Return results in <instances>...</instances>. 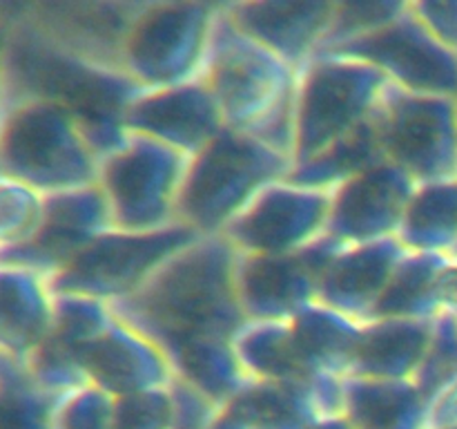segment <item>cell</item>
I'll list each match as a JSON object with an SVG mask.
<instances>
[{
	"label": "cell",
	"instance_id": "1",
	"mask_svg": "<svg viewBox=\"0 0 457 429\" xmlns=\"http://www.w3.org/2000/svg\"><path fill=\"white\" fill-rule=\"evenodd\" d=\"M239 253L226 237H196L114 313L165 353L195 340H235L245 324L237 298Z\"/></svg>",
	"mask_w": 457,
	"mask_h": 429
},
{
	"label": "cell",
	"instance_id": "2",
	"mask_svg": "<svg viewBox=\"0 0 457 429\" xmlns=\"http://www.w3.org/2000/svg\"><path fill=\"white\" fill-rule=\"evenodd\" d=\"M141 89L114 67L96 65L45 38L13 16L7 43V94L38 97L65 107L98 159L128 139L125 114Z\"/></svg>",
	"mask_w": 457,
	"mask_h": 429
},
{
	"label": "cell",
	"instance_id": "3",
	"mask_svg": "<svg viewBox=\"0 0 457 429\" xmlns=\"http://www.w3.org/2000/svg\"><path fill=\"white\" fill-rule=\"evenodd\" d=\"M201 80L228 130L250 134L293 159L299 72L250 38L219 4Z\"/></svg>",
	"mask_w": 457,
	"mask_h": 429
},
{
	"label": "cell",
	"instance_id": "4",
	"mask_svg": "<svg viewBox=\"0 0 457 429\" xmlns=\"http://www.w3.org/2000/svg\"><path fill=\"white\" fill-rule=\"evenodd\" d=\"M98 168L101 159L65 107L7 94L0 114V172L54 195L94 186Z\"/></svg>",
	"mask_w": 457,
	"mask_h": 429
},
{
	"label": "cell",
	"instance_id": "5",
	"mask_svg": "<svg viewBox=\"0 0 457 429\" xmlns=\"http://www.w3.org/2000/svg\"><path fill=\"white\" fill-rule=\"evenodd\" d=\"M290 168V156L226 128L187 161L179 223L199 237L223 235L237 214L263 188L288 177Z\"/></svg>",
	"mask_w": 457,
	"mask_h": 429
},
{
	"label": "cell",
	"instance_id": "6",
	"mask_svg": "<svg viewBox=\"0 0 457 429\" xmlns=\"http://www.w3.org/2000/svg\"><path fill=\"white\" fill-rule=\"evenodd\" d=\"M388 80L369 63L321 52L299 72L293 164L320 155L375 119Z\"/></svg>",
	"mask_w": 457,
	"mask_h": 429
},
{
	"label": "cell",
	"instance_id": "7",
	"mask_svg": "<svg viewBox=\"0 0 457 429\" xmlns=\"http://www.w3.org/2000/svg\"><path fill=\"white\" fill-rule=\"evenodd\" d=\"M219 4L141 3L120 52V70L138 89H159L201 76Z\"/></svg>",
	"mask_w": 457,
	"mask_h": 429
},
{
	"label": "cell",
	"instance_id": "8",
	"mask_svg": "<svg viewBox=\"0 0 457 429\" xmlns=\"http://www.w3.org/2000/svg\"><path fill=\"white\" fill-rule=\"evenodd\" d=\"M187 156L152 139L128 134L101 159L98 188L110 206L114 228L152 232L179 223V199Z\"/></svg>",
	"mask_w": 457,
	"mask_h": 429
},
{
	"label": "cell",
	"instance_id": "9",
	"mask_svg": "<svg viewBox=\"0 0 457 429\" xmlns=\"http://www.w3.org/2000/svg\"><path fill=\"white\" fill-rule=\"evenodd\" d=\"M190 228L134 232L112 228L52 277L54 293H79L119 304L137 293L174 253L196 240Z\"/></svg>",
	"mask_w": 457,
	"mask_h": 429
},
{
	"label": "cell",
	"instance_id": "10",
	"mask_svg": "<svg viewBox=\"0 0 457 429\" xmlns=\"http://www.w3.org/2000/svg\"><path fill=\"white\" fill-rule=\"evenodd\" d=\"M384 159L415 183L457 177V101L388 85L375 114Z\"/></svg>",
	"mask_w": 457,
	"mask_h": 429
},
{
	"label": "cell",
	"instance_id": "11",
	"mask_svg": "<svg viewBox=\"0 0 457 429\" xmlns=\"http://www.w3.org/2000/svg\"><path fill=\"white\" fill-rule=\"evenodd\" d=\"M333 54L369 63L393 88L457 101V54L415 16L411 3L391 22Z\"/></svg>",
	"mask_w": 457,
	"mask_h": 429
},
{
	"label": "cell",
	"instance_id": "12",
	"mask_svg": "<svg viewBox=\"0 0 457 429\" xmlns=\"http://www.w3.org/2000/svg\"><path fill=\"white\" fill-rule=\"evenodd\" d=\"M330 192L279 179L263 188L221 237L239 255H293L326 235Z\"/></svg>",
	"mask_w": 457,
	"mask_h": 429
},
{
	"label": "cell",
	"instance_id": "13",
	"mask_svg": "<svg viewBox=\"0 0 457 429\" xmlns=\"http://www.w3.org/2000/svg\"><path fill=\"white\" fill-rule=\"evenodd\" d=\"M337 248L324 235L293 255H239L237 298L245 322H290L315 304L321 273Z\"/></svg>",
	"mask_w": 457,
	"mask_h": 429
},
{
	"label": "cell",
	"instance_id": "14",
	"mask_svg": "<svg viewBox=\"0 0 457 429\" xmlns=\"http://www.w3.org/2000/svg\"><path fill=\"white\" fill-rule=\"evenodd\" d=\"M418 183L391 161H379L330 190L326 235L342 246L393 240Z\"/></svg>",
	"mask_w": 457,
	"mask_h": 429
},
{
	"label": "cell",
	"instance_id": "15",
	"mask_svg": "<svg viewBox=\"0 0 457 429\" xmlns=\"http://www.w3.org/2000/svg\"><path fill=\"white\" fill-rule=\"evenodd\" d=\"M110 206L98 183L74 190L54 192L45 199V214L29 244L3 253L0 262L18 264L52 280L80 250L103 232L112 231Z\"/></svg>",
	"mask_w": 457,
	"mask_h": 429
},
{
	"label": "cell",
	"instance_id": "16",
	"mask_svg": "<svg viewBox=\"0 0 457 429\" xmlns=\"http://www.w3.org/2000/svg\"><path fill=\"white\" fill-rule=\"evenodd\" d=\"M125 128L190 159L212 143L226 123L208 85L195 79L172 88L141 89L129 103Z\"/></svg>",
	"mask_w": 457,
	"mask_h": 429
},
{
	"label": "cell",
	"instance_id": "17",
	"mask_svg": "<svg viewBox=\"0 0 457 429\" xmlns=\"http://www.w3.org/2000/svg\"><path fill=\"white\" fill-rule=\"evenodd\" d=\"M138 7L141 3H45L22 9L18 18L58 47L120 70L125 36Z\"/></svg>",
	"mask_w": 457,
	"mask_h": 429
},
{
	"label": "cell",
	"instance_id": "18",
	"mask_svg": "<svg viewBox=\"0 0 457 429\" xmlns=\"http://www.w3.org/2000/svg\"><path fill=\"white\" fill-rule=\"evenodd\" d=\"M223 7L244 34L302 72L324 47L335 3L254 0V3H228Z\"/></svg>",
	"mask_w": 457,
	"mask_h": 429
},
{
	"label": "cell",
	"instance_id": "19",
	"mask_svg": "<svg viewBox=\"0 0 457 429\" xmlns=\"http://www.w3.org/2000/svg\"><path fill=\"white\" fill-rule=\"evenodd\" d=\"M404 253L397 237L370 244H339L320 277L317 302L360 322L373 320Z\"/></svg>",
	"mask_w": 457,
	"mask_h": 429
},
{
	"label": "cell",
	"instance_id": "20",
	"mask_svg": "<svg viewBox=\"0 0 457 429\" xmlns=\"http://www.w3.org/2000/svg\"><path fill=\"white\" fill-rule=\"evenodd\" d=\"M85 371L89 383L114 398L165 389L174 380L168 353L119 315L87 351Z\"/></svg>",
	"mask_w": 457,
	"mask_h": 429
},
{
	"label": "cell",
	"instance_id": "21",
	"mask_svg": "<svg viewBox=\"0 0 457 429\" xmlns=\"http://www.w3.org/2000/svg\"><path fill=\"white\" fill-rule=\"evenodd\" d=\"M54 299L43 273L0 262V356L16 365L29 360L52 331Z\"/></svg>",
	"mask_w": 457,
	"mask_h": 429
},
{
	"label": "cell",
	"instance_id": "22",
	"mask_svg": "<svg viewBox=\"0 0 457 429\" xmlns=\"http://www.w3.org/2000/svg\"><path fill=\"white\" fill-rule=\"evenodd\" d=\"M433 335V320L375 317L364 322L348 378L415 380Z\"/></svg>",
	"mask_w": 457,
	"mask_h": 429
},
{
	"label": "cell",
	"instance_id": "23",
	"mask_svg": "<svg viewBox=\"0 0 457 429\" xmlns=\"http://www.w3.org/2000/svg\"><path fill=\"white\" fill-rule=\"evenodd\" d=\"M342 416L353 429H428L431 400L415 380L346 378Z\"/></svg>",
	"mask_w": 457,
	"mask_h": 429
},
{
	"label": "cell",
	"instance_id": "24",
	"mask_svg": "<svg viewBox=\"0 0 457 429\" xmlns=\"http://www.w3.org/2000/svg\"><path fill=\"white\" fill-rule=\"evenodd\" d=\"M361 326L364 322L321 302L311 304L290 320L299 356L312 378L315 375H337V378L351 375Z\"/></svg>",
	"mask_w": 457,
	"mask_h": 429
},
{
	"label": "cell",
	"instance_id": "25",
	"mask_svg": "<svg viewBox=\"0 0 457 429\" xmlns=\"http://www.w3.org/2000/svg\"><path fill=\"white\" fill-rule=\"evenodd\" d=\"M315 380L311 383L250 380L223 409L239 420L245 429H315L321 420H326L317 402Z\"/></svg>",
	"mask_w": 457,
	"mask_h": 429
},
{
	"label": "cell",
	"instance_id": "26",
	"mask_svg": "<svg viewBox=\"0 0 457 429\" xmlns=\"http://www.w3.org/2000/svg\"><path fill=\"white\" fill-rule=\"evenodd\" d=\"M397 241L409 253L457 255V177L418 183L402 217Z\"/></svg>",
	"mask_w": 457,
	"mask_h": 429
},
{
	"label": "cell",
	"instance_id": "27",
	"mask_svg": "<svg viewBox=\"0 0 457 429\" xmlns=\"http://www.w3.org/2000/svg\"><path fill=\"white\" fill-rule=\"evenodd\" d=\"M241 366L259 383H311L290 322H245L232 340Z\"/></svg>",
	"mask_w": 457,
	"mask_h": 429
},
{
	"label": "cell",
	"instance_id": "28",
	"mask_svg": "<svg viewBox=\"0 0 457 429\" xmlns=\"http://www.w3.org/2000/svg\"><path fill=\"white\" fill-rule=\"evenodd\" d=\"M168 358L174 378L195 387L219 407H226L250 383L232 340H195L170 351Z\"/></svg>",
	"mask_w": 457,
	"mask_h": 429
},
{
	"label": "cell",
	"instance_id": "29",
	"mask_svg": "<svg viewBox=\"0 0 457 429\" xmlns=\"http://www.w3.org/2000/svg\"><path fill=\"white\" fill-rule=\"evenodd\" d=\"M449 257L409 253L397 264L384 290L375 317H404V320H436L440 315L437 282ZM373 317V320H375Z\"/></svg>",
	"mask_w": 457,
	"mask_h": 429
},
{
	"label": "cell",
	"instance_id": "30",
	"mask_svg": "<svg viewBox=\"0 0 457 429\" xmlns=\"http://www.w3.org/2000/svg\"><path fill=\"white\" fill-rule=\"evenodd\" d=\"M379 161H384V155L373 119L353 134L321 150L320 155L293 164L288 179L302 183V186L330 192Z\"/></svg>",
	"mask_w": 457,
	"mask_h": 429
},
{
	"label": "cell",
	"instance_id": "31",
	"mask_svg": "<svg viewBox=\"0 0 457 429\" xmlns=\"http://www.w3.org/2000/svg\"><path fill=\"white\" fill-rule=\"evenodd\" d=\"M114 307L103 299L79 293H56L47 340L85 365L87 351L114 324Z\"/></svg>",
	"mask_w": 457,
	"mask_h": 429
},
{
	"label": "cell",
	"instance_id": "32",
	"mask_svg": "<svg viewBox=\"0 0 457 429\" xmlns=\"http://www.w3.org/2000/svg\"><path fill=\"white\" fill-rule=\"evenodd\" d=\"M56 398L45 393L25 366L12 365L0 378V429H54Z\"/></svg>",
	"mask_w": 457,
	"mask_h": 429
},
{
	"label": "cell",
	"instance_id": "33",
	"mask_svg": "<svg viewBox=\"0 0 457 429\" xmlns=\"http://www.w3.org/2000/svg\"><path fill=\"white\" fill-rule=\"evenodd\" d=\"M45 199L47 195L29 183L0 172V244L4 253L34 240L43 223Z\"/></svg>",
	"mask_w": 457,
	"mask_h": 429
},
{
	"label": "cell",
	"instance_id": "34",
	"mask_svg": "<svg viewBox=\"0 0 457 429\" xmlns=\"http://www.w3.org/2000/svg\"><path fill=\"white\" fill-rule=\"evenodd\" d=\"M406 3H335L333 18H330L328 34H326L321 52H337L375 29L391 22L404 9ZM320 52V54H321Z\"/></svg>",
	"mask_w": 457,
	"mask_h": 429
},
{
	"label": "cell",
	"instance_id": "35",
	"mask_svg": "<svg viewBox=\"0 0 457 429\" xmlns=\"http://www.w3.org/2000/svg\"><path fill=\"white\" fill-rule=\"evenodd\" d=\"M457 380V324L440 313L433 320V335L427 358L415 375V384L428 400H436L451 383Z\"/></svg>",
	"mask_w": 457,
	"mask_h": 429
},
{
	"label": "cell",
	"instance_id": "36",
	"mask_svg": "<svg viewBox=\"0 0 457 429\" xmlns=\"http://www.w3.org/2000/svg\"><path fill=\"white\" fill-rule=\"evenodd\" d=\"M116 398L87 383L65 393L54 407V429H114Z\"/></svg>",
	"mask_w": 457,
	"mask_h": 429
},
{
	"label": "cell",
	"instance_id": "37",
	"mask_svg": "<svg viewBox=\"0 0 457 429\" xmlns=\"http://www.w3.org/2000/svg\"><path fill=\"white\" fill-rule=\"evenodd\" d=\"M114 429H172L170 387L116 398Z\"/></svg>",
	"mask_w": 457,
	"mask_h": 429
},
{
	"label": "cell",
	"instance_id": "38",
	"mask_svg": "<svg viewBox=\"0 0 457 429\" xmlns=\"http://www.w3.org/2000/svg\"><path fill=\"white\" fill-rule=\"evenodd\" d=\"M170 396H172V429H212L214 420L223 409L179 378L170 384Z\"/></svg>",
	"mask_w": 457,
	"mask_h": 429
},
{
	"label": "cell",
	"instance_id": "39",
	"mask_svg": "<svg viewBox=\"0 0 457 429\" xmlns=\"http://www.w3.org/2000/svg\"><path fill=\"white\" fill-rule=\"evenodd\" d=\"M415 16L457 54V0H420L411 3Z\"/></svg>",
	"mask_w": 457,
	"mask_h": 429
},
{
	"label": "cell",
	"instance_id": "40",
	"mask_svg": "<svg viewBox=\"0 0 457 429\" xmlns=\"http://www.w3.org/2000/svg\"><path fill=\"white\" fill-rule=\"evenodd\" d=\"M437 304L440 313L449 315L457 324V257L449 259L437 282Z\"/></svg>",
	"mask_w": 457,
	"mask_h": 429
},
{
	"label": "cell",
	"instance_id": "41",
	"mask_svg": "<svg viewBox=\"0 0 457 429\" xmlns=\"http://www.w3.org/2000/svg\"><path fill=\"white\" fill-rule=\"evenodd\" d=\"M9 22L12 18L0 16V114H3L4 101H7V43H9Z\"/></svg>",
	"mask_w": 457,
	"mask_h": 429
},
{
	"label": "cell",
	"instance_id": "42",
	"mask_svg": "<svg viewBox=\"0 0 457 429\" xmlns=\"http://www.w3.org/2000/svg\"><path fill=\"white\" fill-rule=\"evenodd\" d=\"M212 429H245V427L239 423V420L232 418V416L228 414L226 409H221V414H219V418L214 420Z\"/></svg>",
	"mask_w": 457,
	"mask_h": 429
},
{
	"label": "cell",
	"instance_id": "43",
	"mask_svg": "<svg viewBox=\"0 0 457 429\" xmlns=\"http://www.w3.org/2000/svg\"><path fill=\"white\" fill-rule=\"evenodd\" d=\"M315 429H353V427H351V423L344 418V416H335V418L321 420Z\"/></svg>",
	"mask_w": 457,
	"mask_h": 429
},
{
	"label": "cell",
	"instance_id": "44",
	"mask_svg": "<svg viewBox=\"0 0 457 429\" xmlns=\"http://www.w3.org/2000/svg\"><path fill=\"white\" fill-rule=\"evenodd\" d=\"M9 365H12V362H9L7 358L0 356V378H3V374H4V371H7V366H9Z\"/></svg>",
	"mask_w": 457,
	"mask_h": 429
},
{
	"label": "cell",
	"instance_id": "45",
	"mask_svg": "<svg viewBox=\"0 0 457 429\" xmlns=\"http://www.w3.org/2000/svg\"><path fill=\"white\" fill-rule=\"evenodd\" d=\"M3 253H4V248H3V244H0V259H3Z\"/></svg>",
	"mask_w": 457,
	"mask_h": 429
},
{
	"label": "cell",
	"instance_id": "46",
	"mask_svg": "<svg viewBox=\"0 0 457 429\" xmlns=\"http://www.w3.org/2000/svg\"><path fill=\"white\" fill-rule=\"evenodd\" d=\"M455 257H457V255H455ZM455 257H453V259H455Z\"/></svg>",
	"mask_w": 457,
	"mask_h": 429
}]
</instances>
